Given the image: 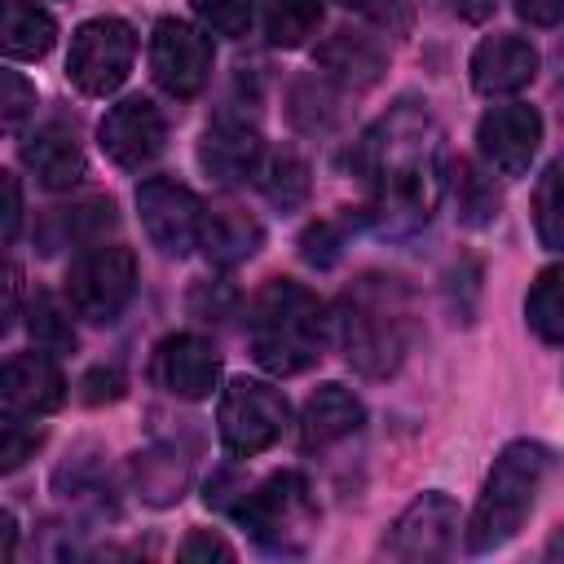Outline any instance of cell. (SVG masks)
Returning a JSON list of instances; mask_svg holds the SVG:
<instances>
[{"mask_svg": "<svg viewBox=\"0 0 564 564\" xmlns=\"http://www.w3.org/2000/svg\"><path fill=\"white\" fill-rule=\"evenodd\" d=\"M560 379H564V375H560Z\"/></svg>", "mask_w": 564, "mask_h": 564, "instance_id": "bcb514c9", "label": "cell"}, {"mask_svg": "<svg viewBox=\"0 0 564 564\" xmlns=\"http://www.w3.org/2000/svg\"><path fill=\"white\" fill-rule=\"evenodd\" d=\"M132 476H137V489H141L145 502L167 507L185 489V458L172 454V449H145V454H137Z\"/></svg>", "mask_w": 564, "mask_h": 564, "instance_id": "f1b7e54d", "label": "cell"}, {"mask_svg": "<svg viewBox=\"0 0 564 564\" xmlns=\"http://www.w3.org/2000/svg\"><path fill=\"white\" fill-rule=\"evenodd\" d=\"M137 212H141V229L145 238L181 260L189 256L198 242H203V220H207V207L198 203V194L172 176H150L137 185Z\"/></svg>", "mask_w": 564, "mask_h": 564, "instance_id": "30bf717a", "label": "cell"}, {"mask_svg": "<svg viewBox=\"0 0 564 564\" xmlns=\"http://www.w3.org/2000/svg\"><path fill=\"white\" fill-rule=\"evenodd\" d=\"M286 419H291L286 397L273 383L247 379V375L229 379L220 392V405H216V432H220L225 454H234V458L264 454L286 432Z\"/></svg>", "mask_w": 564, "mask_h": 564, "instance_id": "52a82bcc", "label": "cell"}, {"mask_svg": "<svg viewBox=\"0 0 564 564\" xmlns=\"http://www.w3.org/2000/svg\"><path fill=\"white\" fill-rule=\"evenodd\" d=\"M322 22V0H264V35L273 48H300Z\"/></svg>", "mask_w": 564, "mask_h": 564, "instance_id": "f546056e", "label": "cell"}, {"mask_svg": "<svg viewBox=\"0 0 564 564\" xmlns=\"http://www.w3.org/2000/svg\"><path fill=\"white\" fill-rule=\"evenodd\" d=\"M339 4H348V9H375V0H339Z\"/></svg>", "mask_w": 564, "mask_h": 564, "instance_id": "f6af8a7d", "label": "cell"}, {"mask_svg": "<svg viewBox=\"0 0 564 564\" xmlns=\"http://www.w3.org/2000/svg\"><path fill=\"white\" fill-rule=\"evenodd\" d=\"M150 375L163 392L181 397V401H203L216 392V379H220V352L198 339V335H167L159 348H154V361H150Z\"/></svg>", "mask_w": 564, "mask_h": 564, "instance_id": "2e32d148", "label": "cell"}, {"mask_svg": "<svg viewBox=\"0 0 564 564\" xmlns=\"http://www.w3.org/2000/svg\"><path fill=\"white\" fill-rule=\"evenodd\" d=\"M0 189H4V242H13L18 229H22V189H18V176L13 172H0Z\"/></svg>", "mask_w": 564, "mask_h": 564, "instance_id": "f35d334b", "label": "cell"}, {"mask_svg": "<svg viewBox=\"0 0 564 564\" xmlns=\"http://www.w3.org/2000/svg\"><path fill=\"white\" fill-rule=\"evenodd\" d=\"M40 441H44V432L40 427H31V419H4V441H0V467L4 471H13V467H22L35 449H40Z\"/></svg>", "mask_w": 564, "mask_h": 564, "instance_id": "836d02e7", "label": "cell"}, {"mask_svg": "<svg viewBox=\"0 0 564 564\" xmlns=\"http://www.w3.org/2000/svg\"><path fill=\"white\" fill-rule=\"evenodd\" d=\"M97 141H101V154L115 163V167H145L163 154V141H167V123L159 115V106L150 97H123L115 101L101 123H97Z\"/></svg>", "mask_w": 564, "mask_h": 564, "instance_id": "4fadbf2b", "label": "cell"}, {"mask_svg": "<svg viewBox=\"0 0 564 564\" xmlns=\"http://www.w3.org/2000/svg\"><path fill=\"white\" fill-rule=\"evenodd\" d=\"M458 542V502L445 489L419 494L383 533V555L392 560H445Z\"/></svg>", "mask_w": 564, "mask_h": 564, "instance_id": "8fae6325", "label": "cell"}, {"mask_svg": "<svg viewBox=\"0 0 564 564\" xmlns=\"http://www.w3.org/2000/svg\"><path fill=\"white\" fill-rule=\"evenodd\" d=\"M476 145H480V159L489 172L516 181L529 172L538 145H542V115L538 106L529 101H507V106H494L480 115L476 123Z\"/></svg>", "mask_w": 564, "mask_h": 564, "instance_id": "7c38bea8", "label": "cell"}, {"mask_svg": "<svg viewBox=\"0 0 564 564\" xmlns=\"http://www.w3.org/2000/svg\"><path fill=\"white\" fill-rule=\"evenodd\" d=\"M256 185H260V194L278 212H295V207H304V198L313 189V172H308V163H304L300 150L273 145V150H264V159L256 167Z\"/></svg>", "mask_w": 564, "mask_h": 564, "instance_id": "cb8c5ba5", "label": "cell"}, {"mask_svg": "<svg viewBox=\"0 0 564 564\" xmlns=\"http://www.w3.org/2000/svg\"><path fill=\"white\" fill-rule=\"evenodd\" d=\"M524 322L542 344H564V260L546 264L524 295Z\"/></svg>", "mask_w": 564, "mask_h": 564, "instance_id": "484cf974", "label": "cell"}, {"mask_svg": "<svg viewBox=\"0 0 564 564\" xmlns=\"http://www.w3.org/2000/svg\"><path fill=\"white\" fill-rule=\"evenodd\" d=\"M260 159H264L260 128L238 110H220L198 137V167L216 185H242L247 176H256Z\"/></svg>", "mask_w": 564, "mask_h": 564, "instance_id": "5bb4252c", "label": "cell"}, {"mask_svg": "<svg viewBox=\"0 0 564 564\" xmlns=\"http://www.w3.org/2000/svg\"><path fill=\"white\" fill-rule=\"evenodd\" d=\"M0 88H4V97H0V119H4V128L13 132V128L35 110V88H31L18 70H4V75H0Z\"/></svg>", "mask_w": 564, "mask_h": 564, "instance_id": "d590c367", "label": "cell"}, {"mask_svg": "<svg viewBox=\"0 0 564 564\" xmlns=\"http://www.w3.org/2000/svg\"><path fill=\"white\" fill-rule=\"evenodd\" d=\"M234 520L251 533L256 546L273 551V555H300L313 533H317V502L313 489L300 471H273L260 485L242 489L238 502L229 507Z\"/></svg>", "mask_w": 564, "mask_h": 564, "instance_id": "277c9868", "label": "cell"}, {"mask_svg": "<svg viewBox=\"0 0 564 564\" xmlns=\"http://www.w3.org/2000/svg\"><path fill=\"white\" fill-rule=\"evenodd\" d=\"M4 291H9V304H4V322H0V330H9L13 326V317H18V291H22V269L9 260V269H4Z\"/></svg>", "mask_w": 564, "mask_h": 564, "instance_id": "60d3db41", "label": "cell"}, {"mask_svg": "<svg viewBox=\"0 0 564 564\" xmlns=\"http://www.w3.org/2000/svg\"><path fill=\"white\" fill-rule=\"evenodd\" d=\"M260 242H264V229H260V220H256L247 207H238V203H216V207L207 212V220H203V242H198V247L207 251L212 264L229 269V264L251 260V256L260 251Z\"/></svg>", "mask_w": 564, "mask_h": 564, "instance_id": "44dd1931", "label": "cell"}, {"mask_svg": "<svg viewBox=\"0 0 564 564\" xmlns=\"http://www.w3.org/2000/svg\"><path fill=\"white\" fill-rule=\"evenodd\" d=\"M361 423H366L361 397H357L352 388H344V383H322V388H313V397L304 401L300 441H304V449H326V445L352 436Z\"/></svg>", "mask_w": 564, "mask_h": 564, "instance_id": "d6986e66", "label": "cell"}, {"mask_svg": "<svg viewBox=\"0 0 564 564\" xmlns=\"http://www.w3.org/2000/svg\"><path fill=\"white\" fill-rule=\"evenodd\" d=\"M189 9L212 35H229V40L247 35L256 18V0H189Z\"/></svg>", "mask_w": 564, "mask_h": 564, "instance_id": "1f68e13d", "label": "cell"}, {"mask_svg": "<svg viewBox=\"0 0 564 564\" xmlns=\"http://www.w3.org/2000/svg\"><path fill=\"white\" fill-rule=\"evenodd\" d=\"M344 238H348V220H317L300 234V256L313 269H330L344 256Z\"/></svg>", "mask_w": 564, "mask_h": 564, "instance_id": "d6a6232c", "label": "cell"}, {"mask_svg": "<svg viewBox=\"0 0 564 564\" xmlns=\"http://www.w3.org/2000/svg\"><path fill=\"white\" fill-rule=\"evenodd\" d=\"M313 57H317V66L330 84L352 88V93H366L388 70V53L361 31H335L326 44H317Z\"/></svg>", "mask_w": 564, "mask_h": 564, "instance_id": "ffe728a7", "label": "cell"}, {"mask_svg": "<svg viewBox=\"0 0 564 564\" xmlns=\"http://www.w3.org/2000/svg\"><path fill=\"white\" fill-rule=\"evenodd\" d=\"M326 304L295 278H269L247 304L251 357L278 379L308 370L326 348Z\"/></svg>", "mask_w": 564, "mask_h": 564, "instance_id": "7a4b0ae2", "label": "cell"}, {"mask_svg": "<svg viewBox=\"0 0 564 564\" xmlns=\"http://www.w3.org/2000/svg\"><path fill=\"white\" fill-rule=\"evenodd\" d=\"M53 234H44V251H53L57 242H75V247H97L106 242V229L119 225L115 216V203L110 198H88V203H75V207H57L53 212Z\"/></svg>", "mask_w": 564, "mask_h": 564, "instance_id": "d4e9b609", "label": "cell"}, {"mask_svg": "<svg viewBox=\"0 0 564 564\" xmlns=\"http://www.w3.org/2000/svg\"><path fill=\"white\" fill-rule=\"evenodd\" d=\"M26 330H31L35 348H44V352H70V348H75L70 313H66V308L57 304V295H48V291H35V295H31Z\"/></svg>", "mask_w": 564, "mask_h": 564, "instance_id": "4dcf8cb0", "label": "cell"}, {"mask_svg": "<svg viewBox=\"0 0 564 564\" xmlns=\"http://www.w3.org/2000/svg\"><path fill=\"white\" fill-rule=\"evenodd\" d=\"M0 529H4V546H0V555L13 560V538H18V529H13V516H9V511L0 516Z\"/></svg>", "mask_w": 564, "mask_h": 564, "instance_id": "7bdbcfd3", "label": "cell"}, {"mask_svg": "<svg viewBox=\"0 0 564 564\" xmlns=\"http://www.w3.org/2000/svg\"><path fill=\"white\" fill-rule=\"evenodd\" d=\"M22 163L35 172V181H40L44 189H70V185L84 176V167H88L75 128L62 123V119L40 123V128L22 141Z\"/></svg>", "mask_w": 564, "mask_h": 564, "instance_id": "ac0fdd59", "label": "cell"}, {"mask_svg": "<svg viewBox=\"0 0 564 564\" xmlns=\"http://www.w3.org/2000/svg\"><path fill=\"white\" fill-rule=\"evenodd\" d=\"M79 388H84V401H88V405H101V401H119L128 383H123V375H119L115 366H93Z\"/></svg>", "mask_w": 564, "mask_h": 564, "instance_id": "74e56055", "label": "cell"}, {"mask_svg": "<svg viewBox=\"0 0 564 564\" xmlns=\"http://www.w3.org/2000/svg\"><path fill=\"white\" fill-rule=\"evenodd\" d=\"M516 4V13L524 18V22H533V26H555L560 18H564V0H511Z\"/></svg>", "mask_w": 564, "mask_h": 564, "instance_id": "ab89813d", "label": "cell"}, {"mask_svg": "<svg viewBox=\"0 0 564 564\" xmlns=\"http://www.w3.org/2000/svg\"><path fill=\"white\" fill-rule=\"evenodd\" d=\"M494 4H498V0H445V9L458 13L463 22H485V18L494 13Z\"/></svg>", "mask_w": 564, "mask_h": 564, "instance_id": "b9f144b4", "label": "cell"}, {"mask_svg": "<svg viewBox=\"0 0 564 564\" xmlns=\"http://www.w3.org/2000/svg\"><path fill=\"white\" fill-rule=\"evenodd\" d=\"M286 115L300 132H330L339 123V97L326 75H304L286 88Z\"/></svg>", "mask_w": 564, "mask_h": 564, "instance_id": "4316f807", "label": "cell"}, {"mask_svg": "<svg viewBox=\"0 0 564 564\" xmlns=\"http://www.w3.org/2000/svg\"><path fill=\"white\" fill-rule=\"evenodd\" d=\"M212 35L207 26H194L185 18H159L150 31V75L167 97H198L212 79Z\"/></svg>", "mask_w": 564, "mask_h": 564, "instance_id": "9c48e42d", "label": "cell"}, {"mask_svg": "<svg viewBox=\"0 0 564 564\" xmlns=\"http://www.w3.org/2000/svg\"><path fill=\"white\" fill-rule=\"evenodd\" d=\"M555 467V454L542 441H511L502 445V454L494 458L485 489L476 498V511L467 520V551L485 555L502 542H511L520 533V524L529 520L546 476Z\"/></svg>", "mask_w": 564, "mask_h": 564, "instance_id": "3957f363", "label": "cell"}, {"mask_svg": "<svg viewBox=\"0 0 564 564\" xmlns=\"http://www.w3.org/2000/svg\"><path fill=\"white\" fill-rule=\"evenodd\" d=\"M238 308V291L229 282H198L189 291V313L203 317V322H220Z\"/></svg>", "mask_w": 564, "mask_h": 564, "instance_id": "e575fe53", "label": "cell"}, {"mask_svg": "<svg viewBox=\"0 0 564 564\" xmlns=\"http://www.w3.org/2000/svg\"><path fill=\"white\" fill-rule=\"evenodd\" d=\"M176 555L189 560V564H198V560H234V546H229L220 533H212V529H194V533L176 546Z\"/></svg>", "mask_w": 564, "mask_h": 564, "instance_id": "8d00e7d4", "label": "cell"}, {"mask_svg": "<svg viewBox=\"0 0 564 564\" xmlns=\"http://www.w3.org/2000/svg\"><path fill=\"white\" fill-rule=\"evenodd\" d=\"M66 401V375L53 352H13L0 375V410L4 419H44Z\"/></svg>", "mask_w": 564, "mask_h": 564, "instance_id": "9a60e30c", "label": "cell"}, {"mask_svg": "<svg viewBox=\"0 0 564 564\" xmlns=\"http://www.w3.org/2000/svg\"><path fill=\"white\" fill-rule=\"evenodd\" d=\"M533 225L542 247L564 256V150L546 163V172L533 185Z\"/></svg>", "mask_w": 564, "mask_h": 564, "instance_id": "83f0119b", "label": "cell"}, {"mask_svg": "<svg viewBox=\"0 0 564 564\" xmlns=\"http://www.w3.org/2000/svg\"><path fill=\"white\" fill-rule=\"evenodd\" d=\"M132 291H137V256L119 242L84 247L66 269V304L93 326L119 322Z\"/></svg>", "mask_w": 564, "mask_h": 564, "instance_id": "8992f818", "label": "cell"}, {"mask_svg": "<svg viewBox=\"0 0 564 564\" xmlns=\"http://www.w3.org/2000/svg\"><path fill=\"white\" fill-rule=\"evenodd\" d=\"M339 348L366 379H392L414 344V295L392 273H361L339 295Z\"/></svg>", "mask_w": 564, "mask_h": 564, "instance_id": "6da1fadb", "label": "cell"}, {"mask_svg": "<svg viewBox=\"0 0 564 564\" xmlns=\"http://www.w3.org/2000/svg\"><path fill=\"white\" fill-rule=\"evenodd\" d=\"M546 560H564V529L551 533V542H546Z\"/></svg>", "mask_w": 564, "mask_h": 564, "instance_id": "ee69618b", "label": "cell"}, {"mask_svg": "<svg viewBox=\"0 0 564 564\" xmlns=\"http://www.w3.org/2000/svg\"><path fill=\"white\" fill-rule=\"evenodd\" d=\"M132 57H137V31L123 18L101 13V18H88L75 26L70 53H66V75L84 97H110L128 79Z\"/></svg>", "mask_w": 564, "mask_h": 564, "instance_id": "ba28073f", "label": "cell"}, {"mask_svg": "<svg viewBox=\"0 0 564 564\" xmlns=\"http://www.w3.org/2000/svg\"><path fill=\"white\" fill-rule=\"evenodd\" d=\"M57 40V22L48 9H40L35 0H4V22H0V48L13 62H35L53 48Z\"/></svg>", "mask_w": 564, "mask_h": 564, "instance_id": "603a6c76", "label": "cell"}, {"mask_svg": "<svg viewBox=\"0 0 564 564\" xmlns=\"http://www.w3.org/2000/svg\"><path fill=\"white\" fill-rule=\"evenodd\" d=\"M533 75H538V48L524 35L498 31V35H485L471 53V88L480 97H511L529 88Z\"/></svg>", "mask_w": 564, "mask_h": 564, "instance_id": "e0dca14e", "label": "cell"}, {"mask_svg": "<svg viewBox=\"0 0 564 564\" xmlns=\"http://www.w3.org/2000/svg\"><path fill=\"white\" fill-rule=\"evenodd\" d=\"M449 194H454V216L463 229H489L502 212V194L494 185V176L471 163V159H454L449 163V176H445Z\"/></svg>", "mask_w": 564, "mask_h": 564, "instance_id": "7402d4cb", "label": "cell"}, {"mask_svg": "<svg viewBox=\"0 0 564 564\" xmlns=\"http://www.w3.org/2000/svg\"><path fill=\"white\" fill-rule=\"evenodd\" d=\"M432 137V115H427V101H414V97H401L375 128L361 132V141L352 145L348 163L352 172L361 176L366 189H375L383 176L410 167V163H423L436 154V145L427 141Z\"/></svg>", "mask_w": 564, "mask_h": 564, "instance_id": "5b68a950", "label": "cell"}]
</instances>
